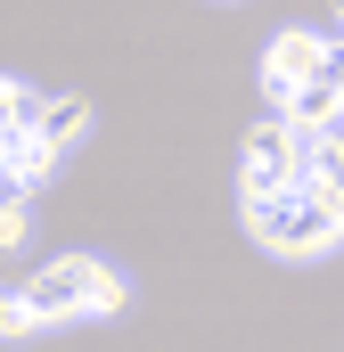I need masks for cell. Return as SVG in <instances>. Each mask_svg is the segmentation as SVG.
<instances>
[{"label":"cell","instance_id":"cell-1","mask_svg":"<svg viewBox=\"0 0 344 352\" xmlns=\"http://www.w3.org/2000/svg\"><path fill=\"white\" fill-rule=\"evenodd\" d=\"M17 295L33 303L41 328H58V320H115V311L131 303V278L115 263H98V254H58V263L33 270Z\"/></svg>","mask_w":344,"mask_h":352},{"label":"cell","instance_id":"cell-2","mask_svg":"<svg viewBox=\"0 0 344 352\" xmlns=\"http://www.w3.org/2000/svg\"><path fill=\"white\" fill-rule=\"evenodd\" d=\"M246 213V238L279 263H320L344 246V213L320 197V188H287V197H262V205H238Z\"/></svg>","mask_w":344,"mask_h":352},{"label":"cell","instance_id":"cell-3","mask_svg":"<svg viewBox=\"0 0 344 352\" xmlns=\"http://www.w3.org/2000/svg\"><path fill=\"white\" fill-rule=\"evenodd\" d=\"M303 188V131L287 115H262L238 148V205H262V197H287Z\"/></svg>","mask_w":344,"mask_h":352},{"label":"cell","instance_id":"cell-4","mask_svg":"<svg viewBox=\"0 0 344 352\" xmlns=\"http://www.w3.org/2000/svg\"><path fill=\"white\" fill-rule=\"evenodd\" d=\"M320 58H328V33H312V25L270 33V50H262V90H270V107H279L295 82H320Z\"/></svg>","mask_w":344,"mask_h":352},{"label":"cell","instance_id":"cell-5","mask_svg":"<svg viewBox=\"0 0 344 352\" xmlns=\"http://www.w3.org/2000/svg\"><path fill=\"white\" fill-rule=\"evenodd\" d=\"M90 131H98V107H90V98H74V90H66V98H41V115H33V140H41L58 164L83 148Z\"/></svg>","mask_w":344,"mask_h":352},{"label":"cell","instance_id":"cell-6","mask_svg":"<svg viewBox=\"0 0 344 352\" xmlns=\"http://www.w3.org/2000/svg\"><path fill=\"white\" fill-rule=\"evenodd\" d=\"M303 188H320L344 213V123L336 131H303Z\"/></svg>","mask_w":344,"mask_h":352},{"label":"cell","instance_id":"cell-7","mask_svg":"<svg viewBox=\"0 0 344 352\" xmlns=\"http://www.w3.org/2000/svg\"><path fill=\"white\" fill-rule=\"evenodd\" d=\"M270 115H287L295 131H336V123H344V90L336 82H295Z\"/></svg>","mask_w":344,"mask_h":352},{"label":"cell","instance_id":"cell-8","mask_svg":"<svg viewBox=\"0 0 344 352\" xmlns=\"http://www.w3.org/2000/svg\"><path fill=\"white\" fill-rule=\"evenodd\" d=\"M33 115H41V98H33L25 82H8V74H0V148H8L17 131H33Z\"/></svg>","mask_w":344,"mask_h":352},{"label":"cell","instance_id":"cell-9","mask_svg":"<svg viewBox=\"0 0 344 352\" xmlns=\"http://www.w3.org/2000/svg\"><path fill=\"white\" fill-rule=\"evenodd\" d=\"M25 336H41V320H33V303H25V295H8V287H0V344H25Z\"/></svg>","mask_w":344,"mask_h":352},{"label":"cell","instance_id":"cell-10","mask_svg":"<svg viewBox=\"0 0 344 352\" xmlns=\"http://www.w3.org/2000/svg\"><path fill=\"white\" fill-rule=\"evenodd\" d=\"M33 238V213H25V197H0V254H17Z\"/></svg>","mask_w":344,"mask_h":352},{"label":"cell","instance_id":"cell-11","mask_svg":"<svg viewBox=\"0 0 344 352\" xmlns=\"http://www.w3.org/2000/svg\"><path fill=\"white\" fill-rule=\"evenodd\" d=\"M320 82L344 90V33H328V58H320Z\"/></svg>","mask_w":344,"mask_h":352},{"label":"cell","instance_id":"cell-12","mask_svg":"<svg viewBox=\"0 0 344 352\" xmlns=\"http://www.w3.org/2000/svg\"><path fill=\"white\" fill-rule=\"evenodd\" d=\"M336 25H344V0H336Z\"/></svg>","mask_w":344,"mask_h":352}]
</instances>
